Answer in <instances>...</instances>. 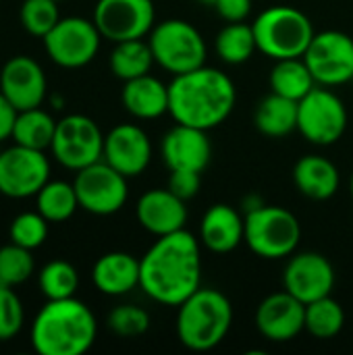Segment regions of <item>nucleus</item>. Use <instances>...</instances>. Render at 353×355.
I'll return each mask as SVG.
<instances>
[{"mask_svg": "<svg viewBox=\"0 0 353 355\" xmlns=\"http://www.w3.org/2000/svg\"><path fill=\"white\" fill-rule=\"evenodd\" d=\"M200 287L202 243L185 229L156 237L139 258V289L156 304L179 308Z\"/></svg>", "mask_w": 353, "mask_h": 355, "instance_id": "1", "label": "nucleus"}, {"mask_svg": "<svg viewBox=\"0 0 353 355\" xmlns=\"http://www.w3.org/2000/svg\"><path fill=\"white\" fill-rule=\"evenodd\" d=\"M235 102L233 79L214 67H198L169 83V114L179 125L210 131L231 116Z\"/></svg>", "mask_w": 353, "mask_h": 355, "instance_id": "2", "label": "nucleus"}, {"mask_svg": "<svg viewBox=\"0 0 353 355\" xmlns=\"http://www.w3.org/2000/svg\"><path fill=\"white\" fill-rule=\"evenodd\" d=\"M94 312L79 300H48L31 322V345L40 355H83L96 341Z\"/></svg>", "mask_w": 353, "mask_h": 355, "instance_id": "3", "label": "nucleus"}, {"mask_svg": "<svg viewBox=\"0 0 353 355\" xmlns=\"http://www.w3.org/2000/svg\"><path fill=\"white\" fill-rule=\"evenodd\" d=\"M233 324V306L218 289L200 287L177 312V339L191 352H210L225 341Z\"/></svg>", "mask_w": 353, "mask_h": 355, "instance_id": "4", "label": "nucleus"}, {"mask_svg": "<svg viewBox=\"0 0 353 355\" xmlns=\"http://www.w3.org/2000/svg\"><path fill=\"white\" fill-rule=\"evenodd\" d=\"M258 52L270 56L273 60L304 56L312 37L314 25L295 6L277 4L262 10L252 23Z\"/></svg>", "mask_w": 353, "mask_h": 355, "instance_id": "5", "label": "nucleus"}, {"mask_svg": "<svg viewBox=\"0 0 353 355\" xmlns=\"http://www.w3.org/2000/svg\"><path fill=\"white\" fill-rule=\"evenodd\" d=\"M302 225L281 206L258 204L246 212V245L264 260H285L298 252Z\"/></svg>", "mask_w": 353, "mask_h": 355, "instance_id": "6", "label": "nucleus"}, {"mask_svg": "<svg viewBox=\"0 0 353 355\" xmlns=\"http://www.w3.org/2000/svg\"><path fill=\"white\" fill-rule=\"evenodd\" d=\"M156 64L173 77L206 64V42L196 25L185 19H166L156 23L148 35Z\"/></svg>", "mask_w": 353, "mask_h": 355, "instance_id": "7", "label": "nucleus"}, {"mask_svg": "<svg viewBox=\"0 0 353 355\" xmlns=\"http://www.w3.org/2000/svg\"><path fill=\"white\" fill-rule=\"evenodd\" d=\"M347 129L343 100L325 85H316L298 102V131L314 146L337 144Z\"/></svg>", "mask_w": 353, "mask_h": 355, "instance_id": "8", "label": "nucleus"}, {"mask_svg": "<svg viewBox=\"0 0 353 355\" xmlns=\"http://www.w3.org/2000/svg\"><path fill=\"white\" fill-rule=\"evenodd\" d=\"M50 152L58 164L77 173L102 160L104 135L94 119L85 114H67L56 121Z\"/></svg>", "mask_w": 353, "mask_h": 355, "instance_id": "9", "label": "nucleus"}, {"mask_svg": "<svg viewBox=\"0 0 353 355\" xmlns=\"http://www.w3.org/2000/svg\"><path fill=\"white\" fill-rule=\"evenodd\" d=\"M100 42L102 33L94 19L64 17L44 37V48L54 64L62 69H81L96 58Z\"/></svg>", "mask_w": 353, "mask_h": 355, "instance_id": "10", "label": "nucleus"}, {"mask_svg": "<svg viewBox=\"0 0 353 355\" xmlns=\"http://www.w3.org/2000/svg\"><path fill=\"white\" fill-rule=\"evenodd\" d=\"M73 185L79 208L96 216H110L119 212L129 198L127 177L112 168L106 160H98L77 171Z\"/></svg>", "mask_w": 353, "mask_h": 355, "instance_id": "11", "label": "nucleus"}, {"mask_svg": "<svg viewBox=\"0 0 353 355\" xmlns=\"http://www.w3.org/2000/svg\"><path fill=\"white\" fill-rule=\"evenodd\" d=\"M304 60L318 85L337 87L350 83L353 81V37L337 29L318 31L304 54Z\"/></svg>", "mask_w": 353, "mask_h": 355, "instance_id": "12", "label": "nucleus"}, {"mask_svg": "<svg viewBox=\"0 0 353 355\" xmlns=\"http://www.w3.org/2000/svg\"><path fill=\"white\" fill-rule=\"evenodd\" d=\"M94 23L104 40L125 42L148 37L156 25L152 0H98Z\"/></svg>", "mask_w": 353, "mask_h": 355, "instance_id": "13", "label": "nucleus"}, {"mask_svg": "<svg viewBox=\"0 0 353 355\" xmlns=\"http://www.w3.org/2000/svg\"><path fill=\"white\" fill-rule=\"evenodd\" d=\"M50 181V162L44 152L10 146L0 152V193L12 200L37 196Z\"/></svg>", "mask_w": 353, "mask_h": 355, "instance_id": "14", "label": "nucleus"}, {"mask_svg": "<svg viewBox=\"0 0 353 355\" xmlns=\"http://www.w3.org/2000/svg\"><path fill=\"white\" fill-rule=\"evenodd\" d=\"M335 268L318 252H295L287 258L283 270V289L302 304L327 297L335 289Z\"/></svg>", "mask_w": 353, "mask_h": 355, "instance_id": "15", "label": "nucleus"}, {"mask_svg": "<svg viewBox=\"0 0 353 355\" xmlns=\"http://www.w3.org/2000/svg\"><path fill=\"white\" fill-rule=\"evenodd\" d=\"M256 327L273 343L293 341L306 331V304L285 289L270 293L256 310Z\"/></svg>", "mask_w": 353, "mask_h": 355, "instance_id": "16", "label": "nucleus"}, {"mask_svg": "<svg viewBox=\"0 0 353 355\" xmlns=\"http://www.w3.org/2000/svg\"><path fill=\"white\" fill-rule=\"evenodd\" d=\"M0 92L17 112L42 106L48 94V83L40 62L25 54L8 58L0 71Z\"/></svg>", "mask_w": 353, "mask_h": 355, "instance_id": "17", "label": "nucleus"}, {"mask_svg": "<svg viewBox=\"0 0 353 355\" xmlns=\"http://www.w3.org/2000/svg\"><path fill=\"white\" fill-rule=\"evenodd\" d=\"M102 160H106L127 179L141 175L152 160V144L148 133L133 123L112 127L104 135Z\"/></svg>", "mask_w": 353, "mask_h": 355, "instance_id": "18", "label": "nucleus"}, {"mask_svg": "<svg viewBox=\"0 0 353 355\" xmlns=\"http://www.w3.org/2000/svg\"><path fill=\"white\" fill-rule=\"evenodd\" d=\"M160 156L169 171L204 173L212 158V144L208 139V131L175 123V127L162 137Z\"/></svg>", "mask_w": 353, "mask_h": 355, "instance_id": "19", "label": "nucleus"}, {"mask_svg": "<svg viewBox=\"0 0 353 355\" xmlns=\"http://www.w3.org/2000/svg\"><path fill=\"white\" fill-rule=\"evenodd\" d=\"M187 202L177 198L169 187L150 189L139 196L135 206L137 223L154 237L171 235L185 229Z\"/></svg>", "mask_w": 353, "mask_h": 355, "instance_id": "20", "label": "nucleus"}, {"mask_svg": "<svg viewBox=\"0 0 353 355\" xmlns=\"http://www.w3.org/2000/svg\"><path fill=\"white\" fill-rule=\"evenodd\" d=\"M246 241V216L229 204L210 206L200 223V243L212 254H231Z\"/></svg>", "mask_w": 353, "mask_h": 355, "instance_id": "21", "label": "nucleus"}, {"mask_svg": "<svg viewBox=\"0 0 353 355\" xmlns=\"http://www.w3.org/2000/svg\"><path fill=\"white\" fill-rule=\"evenodd\" d=\"M92 281L104 295H127L139 287V260L127 252H108L96 260Z\"/></svg>", "mask_w": 353, "mask_h": 355, "instance_id": "22", "label": "nucleus"}, {"mask_svg": "<svg viewBox=\"0 0 353 355\" xmlns=\"http://www.w3.org/2000/svg\"><path fill=\"white\" fill-rule=\"evenodd\" d=\"M121 102L125 110L139 121L160 119L169 112V85L150 73L129 79L123 85Z\"/></svg>", "mask_w": 353, "mask_h": 355, "instance_id": "23", "label": "nucleus"}, {"mask_svg": "<svg viewBox=\"0 0 353 355\" xmlns=\"http://www.w3.org/2000/svg\"><path fill=\"white\" fill-rule=\"evenodd\" d=\"M339 181L337 164L318 154L302 156L293 166V183L298 191L316 202L331 200L339 189Z\"/></svg>", "mask_w": 353, "mask_h": 355, "instance_id": "24", "label": "nucleus"}, {"mask_svg": "<svg viewBox=\"0 0 353 355\" xmlns=\"http://www.w3.org/2000/svg\"><path fill=\"white\" fill-rule=\"evenodd\" d=\"M256 129L266 137H285L298 129V102L270 92L254 112Z\"/></svg>", "mask_w": 353, "mask_h": 355, "instance_id": "25", "label": "nucleus"}, {"mask_svg": "<svg viewBox=\"0 0 353 355\" xmlns=\"http://www.w3.org/2000/svg\"><path fill=\"white\" fill-rule=\"evenodd\" d=\"M268 83H270V89L275 94L285 96V98L295 100V102H300L304 96H308L318 85L314 75L310 73L304 56L275 60Z\"/></svg>", "mask_w": 353, "mask_h": 355, "instance_id": "26", "label": "nucleus"}, {"mask_svg": "<svg viewBox=\"0 0 353 355\" xmlns=\"http://www.w3.org/2000/svg\"><path fill=\"white\" fill-rule=\"evenodd\" d=\"M154 54L146 37L117 42L110 52V71L117 79L129 81L148 75L154 64Z\"/></svg>", "mask_w": 353, "mask_h": 355, "instance_id": "27", "label": "nucleus"}, {"mask_svg": "<svg viewBox=\"0 0 353 355\" xmlns=\"http://www.w3.org/2000/svg\"><path fill=\"white\" fill-rule=\"evenodd\" d=\"M54 131H56V121L46 110H42V106H37V108L17 112L10 137L19 146L46 152L52 146Z\"/></svg>", "mask_w": 353, "mask_h": 355, "instance_id": "28", "label": "nucleus"}, {"mask_svg": "<svg viewBox=\"0 0 353 355\" xmlns=\"http://www.w3.org/2000/svg\"><path fill=\"white\" fill-rule=\"evenodd\" d=\"M79 208L75 185L67 181H48L35 196V210L48 223H64Z\"/></svg>", "mask_w": 353, "mask_h": 355, "instance_id": "29", "label": "nucleus"}, {"mask_svg": "<svg viewBox=\"0 0 353 355\" xmlns=\"http://www.w3.org/2000/svg\"><path fill=\"white\" fill-rule=\"evenodd\" d=\"M214 48L223 62L243 64L254 56V52L258 50V44H256L252 25H248L246 21H237V23H227L218 31Z\"/></svg>", "mask_w": 353, "mask_h": 355, "instance_id": "30", "label": "nucleus"}, {"mask_svg": "<svg viewBox=\"0 0 353 355\" xmlns=\"http://www.w3.org/2000/svg\"><path fill=\"white\" fill-rule=\"evenodd\" d=\"M345 324V312L331 295L306 304V331L314 339H333Z\"/></svg>", "mask_w": 353, "mask_h": 355, "instance_id": "31", "label": "nucleus"}, {"mask_svg": "<svg viewBox=\"0 0 353 355\" xmlns=\"http://www.w3.org/2000/svg\"><path fill=\"white\" fill-rule=\"evenodd\" d=\"M37 285L46 300H69V297H75L77 293L79 275L71 262L52 260L40 270Z\"/></svg>", "mask_w": 353, "mask_h": 355, "instance_id": "32", "label": "nucleus"}, {"mask_svg": "<svg viewBox=\"0 0 353 355\" xmlns=\"http://www.w3.org/2000/svg\"><path fill=\"white\" fill-rule=\"evenodd\" d=\"M35 272V262L31 250H25L17 243L0 248V285L19 287Z\"/></svg>", "mask_w": 353, "mask_h": 355, "instance_id": "33", "label": "nucleus"}, {"mask_svg": "<svg viewBox=\"0 0 353 355\" xmlns=\"http://www.w3.org/2000/svg\"><path fill=\"white\" fill-rule=\"evenodd\" d=\"M19 21L27 33L44 40L50 33V29L60 21L58 2L56 0H23L21 10H19Z\"/></svg>", "mask_w": 353, "mask_h": 355, "instance_id": "34", "label": "nucleus"}, {"mask_svg": "<svg viewBox=\"0 0 353 355\" xmlns=\"http://www.w3.org/2000/svg\"><path fill=\"white\" fill-rule=\"evenodd\" d=\"M8 237L12 243L25 248V250H37L46 237H48V220L35 210V212H21L12 218L8 227Z\"/></svg>", "mask_w": 353, "mask_h": 355, "instance_id": "35", "label": "nucleus"}, {"mask_svg": "<svg viewBox=\"0 0 353 355\" xmlns=\"http://www.w3.org/2000/svg\"><path fill=\"white\" fill-rule=\"evenodd\" d=\"M106 324L114 335H119L123 339H135V337H141L144 333H148L150 314L139 306H131V304L117 306L114 310H110Z\"/></svg>", "mask_w": 353, "mask_h": 355, "instance_id": "36", "label": "nucleus"}, {"mask_svg": "<svg viewBox=\"0 0 353 355\" xmlns=\"http://www.w3.org/2000/svg\"><path fill=\"white\" fill-rule=\"evenodd\" d=\"M25 322V312L12 287L0 285V341L15 339Z\"/></svg>", "mask_w": 353, "mask_h": 355, "instance_id": "37", "label": "nucleus"}, {"mask_svg": "<svg viewBox=\"0 0 353 355\" xmlns=\"http://www.w3.org/2000/svg\"><path fill=\"white\" fill-rule=\"evenodd\" d=\"M166 187L177 198L189 202L191 198L198 196V191L202 187V173H196V171H171Z\"/></svg>", "mask_w": 353, "mask_h": 355, "instance_id": "38", "label": "nucleus"}, {"mask_svg": "<svg viewBox=\"0 0 353 355\" xmlns=\"http://www.w3.org/2000/svg\"><path fill=\"white\" fill-rule=\"evenodd\" d=\"M214 10L227 23L246 21L252 12V0H216Z\"/></svg>", "mask_w": 353, "mask_h": 355, "instance_id": "39", "label": "nucleus"}, {"mask_svg": "<svg viewBox=\"0 0 353 355\" xmlns=\"http://www.w3.org/2000/svg\"><path fill=\"white\" fill-rule=\"evenodd\" d=\"M15 119H17V108L0 92V144L12 135Z\"/></svg>", "mask_w": 353, "mask_h": 355, "instance_id": "40", "label": "nucleus"}, {"mask_svg": "<svg viewBox=\"0 0 353 355\" xmlns=\"http://www.w3.org/2000/svg\"><path fill=\"white\" fill-rule=\"evenodd\" d=\"M198 2H202V4H206V6H212V8H214V4H216V0H198Z\"/></svg>", "mask_w": 353, "mask_h": 355, "instance_id": "41", "label": "nucleus"}, {"mask_svg": "<svg viewBox=\"0 0 353 355\" xmlns=\"http://www.w3.org/2000/svg\"><path fill=\"white\" fill-rule=\"evenodd\" d=\"M350 191H352V198H353V173H352V181H350Z\"/></svg>", "mask_w": 353, "mask_h": 355, "instance_id": "42", "label": "nucleus"}, {"mask_svg": "<svg viewBox=\"0 0 353 355\" xmlns=\"http://www.w3.org/2000/svg\"><path fill=\"white\" fill-rule=\"evenodd\" d=\"M56 2H58V0H56Z\"/></svg>", "mask_w": 353, "mask_h": 355, "instance_id": "43", "label": "nucleus"}]
</instances>
